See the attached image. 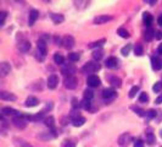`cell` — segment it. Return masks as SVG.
Instances as JSON below:
<instances>
[{"instance_id":"16","label":"cell","mask_w":162,"mask_h":147,"mask_svg":"<svg viewBox=\"0 0 162 147\" xmlns=\"http://www.w3.org/2000/svg\"><path fill=\"white\" fill-rule=\"evenodd\" d=\"M38 17H39V11L35 10V9L31 10L29 17H28V25H29V26H33V25L35 23V21L38 20Z\"/></svg>"},{"instance_id":"46","label":"cell","mask_w":162,"mask_h":147,"mask_svg":"<svg viewBox=\"0 0 162 147\" xmlns=\"http://www.w3.org/2000/svg\"><path fill=\"white\" fill-rule=\"evenodd\" d=\"M20 147H33V146H32V145H29V143H27V142H25V141H21Z\"/></svg>"},{"instance_id":"18","label":"cell","mask_w":162,"mask_h":147,"mask_svg":"<svg viewBox=\"0 0 162 147\" xmlns=\"http://www.w3.org/2000/svg\"><path fill=\"white\" fill-rule=\"evenodd\" d=\"M152 21H154V19H152V15H151L150 13H144V14H143V22H144V25H145L147 28L151 26Z\"/></svg>"},{"instance_id":"31","label":"cell","mask_w":162,"mask_h":147,"mask_svg":"<svg viewBox=\"0 0 162 147\" xmlns=\"http://www.w3.org/2000/svg\"><path fill=\"white\" fill-rule=\"evenodd\" d=\"M132 110L133 112H135L139 117H146V112L144 110V109H141V108H139V107H135V106H133L132 107Z\"/></svg>"},{"instance_id":"28","label":"cell","mask_w":162,"mask_h":147,"mask_svg":"<svg viewBox=\"0 0 162 147\" xmlns=\"http://www.w3.org/2000/svg\"><path fill=\"white\" fill-rule=\"evenodd\" d=\"M103 56H104V50H103V49H95V50L93 52V58H94L95 60L99 61Z\"/></svg>"},{"instance_id":"6","label":"cell","mask_w":162,"mask_h":147,"mask_svg":"<svg viewBox=\"0 0 162 147\" xmlns=\"http://www.w3.org/2000/svg\"><path fill=\"white\" fill-rule=\"evenodd\" d=\"M12 123H14V125H15L17 129H25V127L27 126V121L21 117V112H19V113L14 117Z\"/></svg>"},{"instance_id":"13","label":"cell","mask_w":162,"mask_h":147,"mask_svg":"<svg viewBox=\"0 0 162 147\" xmlns=\"http://www.w3.org/2000/svg\"><path fill=\"white\" fill-rule=\"evenodd\" d=\"M111 20H112V16H110V15H99L94 19V23L95 25H104Z\"/></svg>"},{"instance_id":"43","label":"cell","mask_w":162,"mask_h":147,"mask_svg":"<svg viewBox=\"0 0 162 147\" xmlns=\"http://www.w3.org/2000/svg\"><path fill=\"white\" fill-rule=\"evenodd\" d=\"M6 16H8V13H6V11H2V13H0V17H2V21H0V26H4Z\"/></svg>"},{"instance_id":"35","label":"cell","mask_w":162,"mask_h":147,"mask_svg":"<svg viewBox=\"0 0 162 147\" xmlns=\"http://www.w3.org/2000/svg\"><path fill=\"white\" fill-rule=\"evenodd\" d=\"M82 107H83L86 110H92V101L83 99V101H82Z\"/></svg>"},{"instance_id":"20","label":"cell","mask_w":162,"mask_h":147,"mask_svg":"<svg viewBox=\"0 0 162 147\" xmlns=\"http://www.w3.org/2000/svg\"><path fill=\"white\" fill-rule=\"evenodd\" d=\"M155 142H156V136H155V134L152 132V129H149L147 132H146V143L154 145Z\"/></svg>"},{"instance_id":"40","label":"cell","mask_w":162,"mask_h":147,"mask_svg":"<svg viewBox=\"0 0 162 147\" xmlns=\"http://www.w3.org/2000/svg\"><path fill=\"white\" fill-rule=\"evenodd\" d=\"M161 90H162V82H156L154 86H152V91L155 92V93H158V92H161Z\"/></svg>"},{"instance_id":"30","label":"cell","mask_w":162,"mask_h":147,"mask_svg":"<svg viewBox=\"0 0 162 147\" xmlns=\"http://www.w3.org/2000/svg\"><path fill=\"white\" fill-rule=\"evenodd\" d=\"M134 53H135V55H138V56H141V55L144 54L143 45H141V44H135V45H134Z\"/></svg>"},{"instance_id":"44","label":"cell","mask_w":162,"mask_h":147,"mask_svg":"<svg viewBox=\"0 0 162 147\" xmlns=\"http://www.w3.org/2000/svg\"><path fill=\"white\" fill-rule=\"evenodd\" d=\"M134 147H144V142L141 140H137L134 142Z\"/></svg>"},{"instance_id":"17","label":"cell","mask_w":162,"mask_h":147,"mask_svg":"<svg viewBox=\"0 0 162 147\" xmlns=\"http://www.w3.org/2000/svg\"><path fill=\"white\" fill-rule=\"evenodd\" d=\"M37 48H38V52H39L43 56L46 55V42H44L43 39H39L38 43H37Z\"/></svg>"},{"instance_id":"33","label":"cell","mask_w":162,"mask_h":147,"mask_svg":"<svg viewBox=\"0 0 162 147\" xmlns=\"http://www.w3.org/2000/svg\"><path fill=\"white\" fill-rule=\"evenodd\" d=\"M94 98V92L92 90H86L84 91V99H88V101H92Z\"/></svg>"},{"instance_id":"42","label":"cell","mask_w":162,"mask_h":147,"mask_svg":"<svg viewBox=\"0 0 162 147\" xmlns=\"http://www.w3.org/2000/svg\"><path fill=\"white\" fill-rule=\"evenodd\" d=\"M62 147H76V143L72 140H65L62 143Z\"/></svg>"},{"instance_id":"23","label":"cell","mask_w":162,"mask_h":147,"mask_svg":"<svg viewBox=\"0 0 162 147\" xmlns=\"http://www.w3.org/2000/svg\"><path fill=\"white\" fill-rule=\"evenodd\" d=\"M51 20H52V22L55 25H59V23H61V22L65 21V17L61 14H51Z\"/></svg>"},{"instance_id":"21","label":"cell","mask_w":162,"mask_h":147,"mask_svg":"<svg viewBox=\"0 0 162 147\" xmlns=\"http://www.w3.org/2000/svg\"><path fill=\"white\" fill-rule=\"evenodd\" d=\"M19 112L17 110H15L14 108H10V107H4L3 109H2V114H3V117H8V115H16Z\"/></svg>"},{"instance_id":"25","label":"cell","mask_w":162,"mask_h":147,"mask_svg":"<svg viewBox=\"0 0 162 147\" xmlns=\"http://www.w3.org/2000/svg\"><path fill=\"white\" fill-rule=\"evenodd\" d=\"M105 39L103 38V39H99V41H96V42H93V43H90L89 44V48H92V49H101V47L105 44Z\"/></svg>"},{"instance_id":"50","label":"cell","mask_w":162,"mask_h":147,"mask_svg":"<svg viewBox=\"0 0 162 147\" xmlns=\"http://www.w3.org/2000/svg\"><path fill=\"white\" fill-rule=\"evenodd\" d=\"M157 23H158L160 26H162V14L158 16V19H157Z\"/></svg>"},{"instance_id":"29","label":"cell","mask_w":162,"mask_h":147,"mask_svg":"<svg viewBox=\"0 0 162 147\" xmlns=\"http://www.w3.org/2000/svg\"><path fill=\"white\" fill-rule=\"evenodd\" d=\"M54 61H55V64H57V65H63L65 63V59H63V56L61 55V54H59V53H56L55 55H54Z\"/></svg>"},{"instance_id":"11","label":"cell","mask_w":162,"mask_h":147,"mask_svg":"<svg viewBox=\"0 0 162 147\" xmlns=\"http://www.w3.org/2000/svg\"><path fill=\"white\" fill-rule=\"evenodd\" d=\"M10 72H11V65L8 61H3L0 64V74H2V76H8Z\"/></svg>"},{"instance_id":"36","label":"cell","mask_w":162,"mask_h":147,"mask_svg":"<svg viewBox=\"0 0 162 147\" xmlns=\"http://www.w3.org/2000/svg\"><path fill=\"white\" fill-rule=\"evenodd\" d=\"M139 102H141V103H147V102H149V96H147L146 92H141V93H140V96H139Z\"/></svg>"},{"instance_id":"5","label":"cell","mask_w":162,"mask_h":147,"mask_svg":"<svg viewBox=\"0 0 162 147\" xmlns=\"http://www.w3.org/2000/svg\"><path fill=\"white\" fill-rule=\"evenodd\" d=\"M63 84H65V87L67 90H74L78 86V79L76 76H68L65 79Z\"/></svg>"},{"instance_id":"10","label":"cell","mask_w":162,"mask_h":147,"mask_svg":"<svg viewBox=\"0 0 162 147\" xmlns=\"http://www.w3.org/2000/svg\"><path fill=\"white\" fill-rule=\"evenodd\" d=\"M105 64H106V66L109 69H117L120 66V60L117 58H115V56H110V58L106 59Z\"/></svg>"},{"instance_id":"15","label":"cell","mask_w":162,"mask_h":147,"mask_svg":"<svg viewBox=\"0 0 162 147\" xmlns=\"http://www.w3.org/2000/svg\"><path fill=\"white\" fill-rule=\"evenodd\" d=\"M151 67L155 70V71H158L162 69V60L158 58V56H152L151 58Z\"/></svg>"},{"instance_id":"49","label":"cell","mask_w":162,"mask_h":147,"mask_svg":"<svg viewBox=\"0 0 162 147\" xmlns=\"http://www.w3.org/2000/svg\"><path fill=\"white\" fill-rule=\"evenodd\" d=\"M157 53H158L160 55H162V43L158 45V48H157Z\"/></svg>"},{"instance_id":"14","label":"cell","mask_w":162,"mask_h":147,"mask_svg":"<svg viewBox=\"0 0 162 147\" xmlns=\"http://www.w3.org/2000/svg\"><path fill=\"white\" fill-rule=\"evenodd\" d=\"M62 44L66 49H72L74 47V38L72 36H65L63 41H62Z\"/></svg>"},{"instance_id":"47","label":"cell","mask_w":162,"mask_h":147,"mask_svg":"<svg viewBox=\"0 0 162 147\" xmlns=\"http://www.w3.org/2000/svg\"><path fill=\"white\" fill-rule=\"evenodd\" d=\"M155 103H156V104H161V103H162V95L158 96V97L155 99Z\"/></svg>"},{"instance_id":"4","label":"cell","mask_w":162,"mask_h":147,"mask_svg":"<svg viewBox=\"0 0 162 147\" xmlns=\"http://www.w3.org/2000/svg\"><path fill=\"white\" fill-rule=\"evenodd\" d=\"M76 66L73 65V64H63L62 66H61V72L63 74V75L66 76V77H68V76H73L74 74H76Z\"/></svg>"},{"instance_id":"27","label":"cell","mask_w":162,"mask_h":147,"mask_svg":"<svg viewBox=\"0 0 162 147\" xmlns=\"http://www.w3.org/2000/svg\"><path fill=\"white\" fill-rule=\"evenodd\" d=\"M44 124H45L46 126H49L50 129H54V127H55V119H54V117H48V118H45V119H44Z\"/></svg>"},{"instance_id":"22","label":"cell","mask_w":162,"mask_h":147,"mask_svg":"<svg viewBox=\"0 0 162 147\" xmlns=\"http://www.w3.org/2000/svg\"><path fill=\"white\" fill-rule=\"evenodd\" d=\"M38 103H39V101H38V98L34 97V96H29V97L26 99V107H35Z\"/></svg>"},{"instance_id":"41","label":"cell","mask_w":162,"mask_h":147,"mask_svg":"<svg viewBox=\"0 0 162 147\" xmlns=\"http://www.w3.org/2000/svg\"><path fill=\"white\" fill-rule=\"evenodd\" d=\"M72 107H73V109H78L82 107V102H78L77 98H72Z\"/></svg>"},{"instance_id":"51","label":"cell","mask_w":162,"mask_h":147,"mask_svg":"<svg viewBox=\"0 0 162 147\" xmlns=\"http://www.w3.org/2000/svg\"><path fill=\"white\" fill-rule=\"evenodd\" d=\"M161 136H162V130H161Z\"/></svg>"},{"instance_id":"45","label":"cell","mask_w":162,"mask_h":147,"mask_svg":"<svg viewBox=\"0 0 162 147\" xmlns=\"http://www.w3.org/2000/svg\"><path fill=\"white\" fill-rule=\"evenodd\" d=\"M155 38H156V39H162V31H156Z\"/></svg>"},{"instance_id":"19","label":"cell","mask_w":162,"mask_h":147,"mask_svg":"<svg viewBox=\"0 0 162 147\" xmlns=\"http://www.w3.org/2000/svg\"><path fill=\"white\" fill-rule=\"evenodd\" d=\"M155 34H156V32H155L151 27H149V28H146V31L144 32V38H145L147 42H151V41L155 38Z\"/></svg>"},{"instance_id":"39","label":"cell","mask_w":162,"mask_h":147,"mask_svg":"<svg viewBox=\"0 0 162 147\" xmlns=\"http://www.w3.org/2000/svg\"><path fill=\"white\" fill-rule=\"evenodd\" d=\"M68 59L71 61H78L80 59V55L78 53H71V54H68Z\"/></svg>"},{"instance_id":"48","label":"cell","mask_w":162,"mask_h":147,"mask_svg":"<svg viewBox=\"0 0 162 147\" xmlns=\"http://www.w3.org/2000/svg\"><path fill=\"white\" fill-rule=\"evenodd\" d=\"M146 4H150V5H155L156 4V0H145Z\"/></svg>"},{"instance_id":"38","label":"cell","mask_w":162,"mask_h":147,"mask_svg":"<svg viewBox=\"0 0 162 147\" xmlns=\"http://www.w3.org/2000/svg\"><path fill=\"white\" fill-rule=\"evenodd\" d=\"M117 34H120L122 38H128V37H129V33H128V31H126L124 28H118V31H117Z\"/></svg>"},{"instance_id":"1","label":"cell","mask_w":162,"mask_h":147,"mask_svg":"<svg viewBox=\"0 0 162 147\" xmlns=\"http://www.w3.org/2000/svg\"><path fill=\"white\" fill-rule=\"evenodd\" d=\"M100 67H101V66H100V64H99L98 61H88L87 64L83 65L82 71H83L84 74H94V72L99 71Z\"/></svg>"},{"instance_id":"12","label":"cell","mask_w":162,"mask_h":147,"mask_svg":"<svg viewBox=\"0 0 162 147\" xmlns=\"http://www.w3.org/2000/svg\"><path fill=\"white\" fill-rule=\"evenodd\" d=\"M0 99L3 101H9V102H15L17 99V97L11 93V92H6V91H2L0 92Z\"/></svg>"},{"instance_id":"24","label":"cell","mask_w":162,"mask_h":147,"mask_svg":"<svg viewBox=\"0 0 162 147\" xmlns=\"http://www.w3.org/2000/svg\"><path fill=\"white\" fill-rule=\"evenodd\" d=\"M86 121H87V120H86V118L80 115L79 118H77V119L72 120V124H73V126H76V127H79V126L84 125V124H86Z\"/></svg>"},{"instance_id":"3","label":"cell","mask_w":162,"mask_h":147,"mask_svg":"<svg viewBox=\"0 0 162 147\" xmlns=\"http://www.w3.org/2000/svg\"><path fill=\"white\" fill-rule=\"evenodd\" d=\"M116 97H117V93L113 88H105L103 91V98L105 99V102L107 104H110V102H112Z\"/></svg>"},{"instance_id":"37","label":"cell","mask_w":162,"mask_h":147,"mask_svg":"<svg viewBox=\"0 0 162 147\" xmlns=\"http://www.w3.org/2000/svg\"><path fill=\"white\" fill-rule=\"evenodd\" d=\"M138 92H139V86H133L129 91V98H134Z\"/></svg>"},{"instance_id":"9","label":"cell","mask_w":162,"mask_h":147,"mask_svg":"<svg viewBox=\"0 0 162 147\" xmlns=\"http://www.w3.org/2000/svg\"><path fill=\"white\" fill-rule=\"evenodd\" d=\"M31 42L29 41H27V39H22V41H20L19 42V44H17V49L20 50V52H22V53H27L29 49H31Z\"/></svg>"},{"instance_id":"7","label":"cell","mask_w":162,"mask_h":147,"mask_svg":"<svg viewBox=\"0 0 162 147\" xmlns=\"http://www.w3.org/2000/svg\"><path fill=\"white\" fill-rule=\"evenodd\" d=\"M59 85V77L57 75H55V74H51V75L48 77L46 80V86L50 88V90H55Z\"/></svg>"},{"instance_id":"26","label":"cell","mask_w":162,"mask_h":147,"mask_svg":"<svg viewBox=\"0 0 162 147\" xmlns=\"http://www.w3.org/2000/svg\"><path fill=\"white\" fill-rule=\"evenodd\" d=\"M109 81H110V84H111L113 87H121V86H122V81H121L120 77L111 76V77H109Z\"/></svg>"},{"instance_id":"2","label":"cell","mask_w":162,"mask_h":147,"mask_svg":"<svg viewBox=\"0 0 162 147\" xmlns=\"http://www.w3.org/2000/svg\"><path fill=\"white\" fill-rule=\"evenodd\" d=\"M132 141H133L132 135L129 132H123L122 135H120V137L117 140V143H118L120 147H128Z\"/></svg>"},{"instance_id":"34","label":"cell","mask_w":162,"mask_h":147,"mask_svg":"<svg viewBox=\"0 0 162 147\" xmlns=\"http://www.w3.org/2000/svg\"><path fill=\"white\" fill-rule=\"evenodd\" d=\"M130 49H132V44H127L126 47H123V48L121 49V54L124 55V56H127V55L130 53Z\"/></svg>"},{"instance_id":"32","label":"cell","mask_w":162,"mask_h":147,"mask_svg":"<svg viewBox=\"0 0 162 147\" xmlns=\"http://www.w3.org/2000/svg\"><path fill=\"white\" fill-rule=\"evenodd\" d=\"M157 113H158V112H156V110H154V109H149V110L146 112V117H145V118H146L147 120L154 119V118H156Z\"/></svg>"},{"instance_id":"8","label":"cell","mask_w":162,"mask_h":147,"mask_svg":"<svg viewBox=\"0 0 162 147\" xmlns=\"http://www.w3.org/2000/svg\"><path fill=\"white\" fill-rule=\"evenodd\" d=\"M87 84L89 87H99L101 85V81L96 75H89L87 79Z\"/></svg>"}]
</instances>
